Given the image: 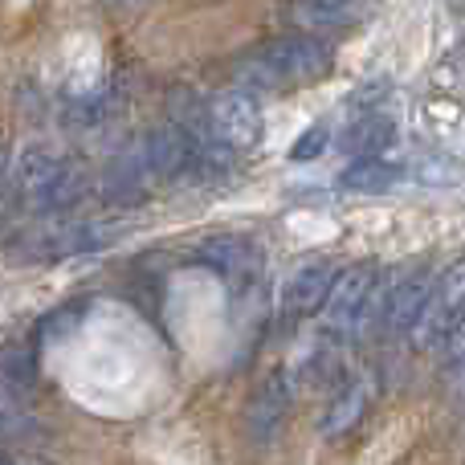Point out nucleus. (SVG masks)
<instances>
[{
	"label": "nucleus",
	"mask_w": 465,
	"mask_h": 465,
	"mask_svg": "<svg viewBox=\"0 0 465 465\" xmlns=\"http://www.w3.org/2000/svg\"><path fill=\"white\" fill-rule=\"evenodd\" d=\"M16 193L41 217L65 213L82 201L86 193V176L70 155L54 152V147H25L16 160Z\"/></svg>",
	"instance_id": "1"
},
{
	"label": "nucleus",
	"mask_w": 465,
	"mask_h": 465,
	"mask_svg": "<svg viewBox=\"0 0 465 465\" xmlns=\"http://www.w3.org/2000/svg\"><path fill=\"white\" fill-rule=\"evenodd\" d=\"M335 57L314 33H298V37H282L262 45L257 54L245 57L241 74L257 86H311V82L327 78Z\"/></svg>",
	"instance_id": "2"
},
{
	"label": "nucleus",
	"mask_w": 465,
	"mask_h": 465,
	"mask_svg": "<svg viewBox=\"0 0 465 465\" xmlns=\"http://www.w3.org/2000/svg\"><path fill=\"white\" fill-rule=\"evenodd\" d=\"M461 314H465V257H458L453 265H445V270L433 278L429 302H425V311H420L417 327H412L417 347H425V351L441 347L445 339H450V331L461 322Z\"/></svg>",
	"instance_id": "3"
},
{
	"label": "nucleus",
	"mask_w": 465,
	"mask_h": 465,
	"mask_svg": "<svg viewBox=\"0 0 465 465\" xmlns=\"http://www.w3.org/2000/svg\"><path fill=\"white\" fill-rule=\"evenodd\" d=\"M371 290H376V262H355L343 273H335V286H331L327 302H322V327L343 339L360 335Z\"/></svg>",
	"instance_id": "4"
},
{
	"label": "nucleus",
	"mask_w": 465,
	"mask_h": 465,
	"mask_svg": "<svg viewBox=\"0 0 465 465\" xmlns=\"http://www.w3.org/2000/svg\"><path fill=\"white\" fill-rule=\"evenodd\" d=\"M209 131L229 147V152H249L262 143V103L249 90H225L209 103Z\"/></svg>",
	"instance_id": "5"
},
{
	"label": "nucleus",
	"mask_w": 465,
	"mask_h": 465,
	"mask_svg": "<svg viewBox=\"0 0 465 465\" xmlns=\"http://www.w3.org/2000/svg\"><path fill=\"white\" fill-rule=\"evenodd\" d=\"M155 176L147 168V155L139 143H131L123 155H114L111 168L103 172V196L106 204H139L147 193H152Z\"/></svg>",
	"instance_id": "6"
},
{
	"label": "nucleus",
	"mask_w": 465,
	"mask_h": 465,
	"mask_svg": "<svg viewBox=\"0 0 465 465\" xmlns=\"http://www.w3.org/2000/svg\"><path fill=\"white\" fill-rule=\"evenodd\" d=\"M201 257L209 270H217L229 286H249L262 270V253H257L253 241H241V237H213L201 245Z\"/></svg>",
	"instance_id": "7"
},
{
	"label": "nucleus",
	"mask_w": 465,
	"mask_h": 465,
	"mask_svg": "<svg viewBox=\"0 0 465 465\" xmlns=\"http://www.w3.org/2000/svg\"><path fill=\"white\" fill-rule=\"evenodd\" d=\"M429 290H433V278H429L425 265H420L417 273H404L401 282H392V290H388V298H384V322H388V331H396V335H409V331L417 327L425 302H429Z\"/></svg>",
	"instance_id": "8"
},
{
	"label": "nucleus",
	"mask_w": 465,
	"mask_h": 465,
	"mask_svg": "<svg viewBox=\"0 0 465 465\" xmlns=\"http://www.w3.org/2000/svg\"><path fill=\"white\" fill-rule=\"evenodd\" d=\"M331 286H335V265L306 262L290 273L286 290H282V306H286V314H314L322 302H327Z\"/></svg>",
	"instance_id": "9"
},
{
	"label": "nucleus",
	"mask_w": 465,
	"mask_h": 465,
	"mask_svg": "<svg viewBox=\"0 0 465 465\" xmlns=\"http://www.w3.org/2000/svg\"><path fill=\"white\" fill-rule=\"evenodd\" d=\"M286 404H290L286 376L273 371V376L253 392V401H249V433H253L257 445H270L273 437H278L282 420H286Z\"/></svg>",
	"instance_id": "10"
},
{
	"label": "nucleus",
	"mask_w": 465,
	"mask_h": 465,
	"mask_svg": "<svg viewBox=\"0 0 465 465\" xmlns=\"http://www.w3.org/2000/svg\"><path fill=\"white\" fill-rule=\"evenodd\" d=\"M392 143H396V123L380 111L360 114V119H355L351 127H343V135H339V147H343L347 155H355V160H380Z\"/></svg>",
	"instance_id": "11"
},
{
	"label": "nucleus",
	"mask_w": 465,
	"mask_h": 465,
	"mask_svg": "<svg viewBox=\"0 0 465 465\" xmlns=\"http://www.w3.org/2000/svg\"><path fill=\"white\" fill-rule=\"evenodd\" d=\"M368 13V0H294L290 5V21L298 29H339V25H351Z\"/></svg>",
	"instance_id": "12"
},
{
	"label": "nucleus",
	"mask_w": 465,
	"mask_h": 465,
	"mask_svg": "<svg viewBox=\"0 0 465 465\" xmlns=\"http://www.w3.org/2000/svg\"><path fill=\"white\" fill-rule=\"evenodd\" d=\"M368 404H371V380H351V384H347L343 392L331 401L327 417H322V433H327V437L351 433V429L363 420Z\"/></svg>",
	"instance_id": "13"
},
{
	"label": "nucleus",
	"mask_w": 465,
	"mask_h": 465,
	"mask_svg": "<svg viewBox=\"0 0 465 465\" xmlns=\"http://www.w3.org/2000/svg\"><path fill=\"white\" fill-rule=\"evenodd\" d=\"M401 176L404 172L388 160H355L351 168H343L339 184L351 188V193H392L401 184Z\"/></svg>",
	"instance_id": "14"
},
{
	"label": "nucleus",
	"mask_w": 465,
	"mask_h": 465,
	"mask_svg": "<svg viewBox=\"0 0 465 465\" xmlns=\"http://www.w3.org/2000/svg\"><path fill=\"white\" fill-rule=\"evenodd\" d=\"M327 139H331V131L322 127H311V131H302V135L294 139V147H290V160H298V163H306V160H314V155H322L327 152Z\"/></svg>",
	"instance_id": "15"
},
{
	"label": "nucleus",
	"mask_w": 465,
	"mask_h": 465,
	"mask_svg": "<svg viewBox=\"0 0 465 465\" xmlns=\"http://www.w3.org/2000/svg\"><path fill=\"white\" fill-rule=\"evenodd\" d=\"M5 376L13 388H29L33 384V351H21V347L5 351Z\"/></svg>",
	"instance_id": "16"
},
{
	"label": "nucleus",
	"mask_w": 465,
	"mask_h": 465,
	"mask_svg": "<svg viewBox=\"0 0 465 465\" xmlns=\"http://www.w3.org/2000/svg\"><path fill=\"white\" fill-rule=\"evenodd\" d=\"M25 429H29L25 412L16 409L13 401H0V441H13V437H21Z\"/></svg>",
	"instance_id": "17"
},
{
	"label": "nucleus",
	"mask_w": 465,
	"mask_h": 465,
	"mask_svg": "<svg viewBox=\"0 0 465 465\" xmlns=\"http://www.w3.org/2000/svg\"><path fill=\"white\" fill-rule=\"evenodd\" d=\"M441 355H445V363H458L461 355H465V314H461V322L450 331V339L441 343Z\"/></svg>",
	"instance_id": "18"
},
{
	"label": "nucleus",
	"mask_w": 465,
	"mask_h": 465,
	"mask_svg": "<svg viewBox=\"0 0 465 465\" xmlns=\"http://www.w3.org/2000/svg\"><path fill=\"white\" fill-rule=\"evenodd\" d=\"M0 465H41V461L21 458V453H8V450H0Z\"/></svg>",
	"instance_id": "19"
},
{
	"label": "nucleus",
	"mask_w": 465,
	"mask_h": 465,
	"mask_svg": "<svg viewBox=\"0 0 465 465\" xmlns=\"http://www.w3.org/2000/svg\"><path fill=\"white\" fill-rule=\"evenodd\" d=\"M453 380H458V384L465 388V355H461V360H458V363H453Z\"/></svg>",
	"instance_id": "20"
}]
</instances>
